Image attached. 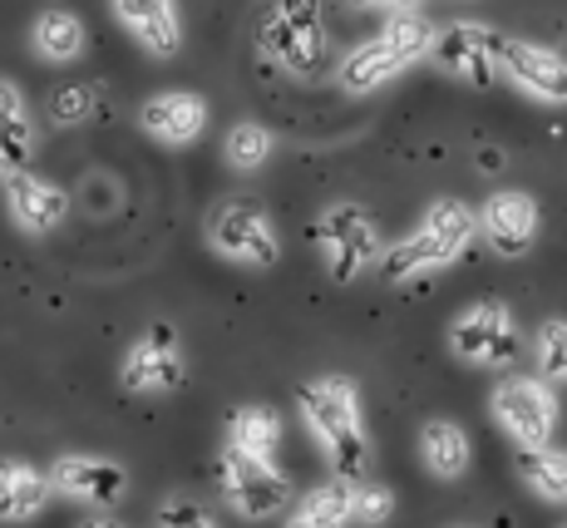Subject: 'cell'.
Here are the masks:
<instances>
[{
  "mask_svg": "<svg viewBox=\"0 0 567 528\" xmlns=\"http://www.w3.org/2000/svg\"><path fill=\"white\" fill-rule=\"evenodd\" d=\"M420 459L434 479H460L474 459V445H468L464 425L454 420H424L420 430Z\"/></svg>",
  "mask_w": 567,
  "mask_h": 528,
  "instance_id": "20",
  "label": "cell"
},
{
  "mask_svg": "<svg viewBox=\"0 0 567 528\" xmlns=\"http://www.w3.org/2000/svg\"><path fill=\"white\" fill-rule=\"evenodd\" d=\"M538 370L548 385H567V322H548L538 332Z\"/></svg>",
  "mask_w": 567,
  "mask_h": 528,
  "instance_id": "27",
  "label": "cell"
},
{
  "mask_svg": "<svg viewBox=\"0 0 567 528\" xmlns=\"http://www.w3.org/2000/svg\"><path fill=\"white\" fill-rule=\"evenodd\" d=\"M223 153H227V163H233L237 173H252V169H261V163L271 159V129L252 124V119H243V124H237L233 134H227Z\"/></svg>",
  "mask_w": 567,
  "mask_h": 528,
  "instance_id": "25",
  "label": "cell"
},
{
  "mask_svg": "<svg viewBox=\"0 0 567 528\" xmlns=\"http://www.w3.org/2000/svg\"><path fill=\"white\" fill-rule=\"evenodd\" d=\"M217 479H223L227 504H233L243 519H271V514L287 509V499H291L287 475H281V469L271 465L267 455H252V449L233 445V439L223 445V459H217Z\"/></svg>",
  "mask_w": 567,
  "mask_h": 528,
  "instance_id": "6",
  "label": "cell"
},
{
  "mask_svg": "<svg viewBox=\"0 0 567 528\" xmlns=\"http://www.w3.org/2000/svg\"><path fill=\"white\" fill-rule=\"evenodd\" d=\"M346 524H351V479L336 475L331 484L311 489L307 499L297 504L287 528H346Z\"/></svg>",
  "mask_w": 567,
  "mask_h": 528,
  "instance_id": "23",
  "label": "cell"
},
{
  "mask_svg": "<svg viewBox=\"0 0 567 528\" xmlns=\"http://www.w3.org/2000/svg\"><path fill=\"white\" fill-rule=\"evenodd\" d=\"M514 469H518V479L528 484L533 494H538V499L567 504V455H563V449H548V445H518Z\"/></svg>",
  "mask_w": 567,
  "mask_h": 528,
  "instance_id": "22",
  "label": "cell"
},
{
  "mask_svg": "<svg viewBox=\"0 0 567 528\" xmlns=\"http://www.w3.org/2000/svg\"><path fill=\"white\" fill-rule=\"evenodd\" d=\"M0 179H6V163H0Z\"/></svg>",
  "mask_w": 567,
  "mask_h": 528,
  "instance_id": "32",
  "label": "cell"
},
{
  "mask_svg": "<svg viewBox=\"0 0 567 528\" xmlns=\"http://www.w3.org/2000/svg\"><path fill=\"white\" fill-rule=\"evenodd\" d=\"M6 207H10V223L20 227L25 237H50L54 227L70 217V193L60 183L40 179L30 169H10L6 179Z\"/></svg>",
  "mask_w": 567,
  "mask_h": 528,
  "instance_id": "11",
  "label": "cell"
},
{
  "mask_svg": "<svg viewBox=\"0 0 567 528\" xmlns=\"http://www.w3.org/2000/svg\"><path fill=\"white\" fill-rule=\"evenodd\" d=\"M138 129H144L148 139H158V144L183 149V144H193V139H203L207 99L193 94V90H163L154 99H144V109H138Z\"/></svg>",
  "mask_w": 567,
  "mask_h": 528,
  "instance_id": "15",
  "label": "cell"
},
{
  "mask_svg": "<svg viewBox=\"0 0 567 528\" xmlns=\"http://www.w3.org/2000/svg\"><path fill=\"white\" fill-rule=\"evenodd\" d=\"M395 514V494L375 479H351V524H365V528H380L390 524Z\"/></svg>",
  "mask_w": 567,
  "mask_h": 528,
  "instance_id": "26",
  "label": "cell"
},
{
  "mask_svg": "<svg viewBox=\"0 0 567 528\" xmlns=\"http://www.w3.org/2000/svg\"><path fill=\"white\" fill-rule=\"evenodd\" d=\"M474 233H478L474 207H464L460 197H440V203L424 213V223L414 227L400 247H390L385 257H380V272H385L390 282H405L414 272L450 267L468 242H474Z\"/></svg>",
  "mask_w": 567,
  "mask_h": 528,
  "instance_id": "3",
  "label": "cell"
},
{
  "mask_svg": "<svg viewBox=\"0 0 567 528\" xmlns=\"http://www.w3.org/2000/svg\"><path fill=\"white\" fill-rule=\"evenodd\" d=\"M478 227H484L488 247L498 257H523L533 247V237H538V203L518 189H504L478 207Z\"/></svg>",
  "mask_w": 567,
  "mask_h": 528,
  "instance_id": "16",
  "label": "cell"
},
{
  "mask_svg": "<svg viewBox=\"0 0 567 528\" xmlns=\"http://www.w3.org/2000/svg\"><path fill=\"white\" fill-rule=\"evenodd\" d=\"M316 242H321V252H326V267H331L336 287L361 282L380 262V227H375V217L355 203L326 207L321 223H316Z\"/></svg>",
  "mask_w": 567,
  "mask_h": 528,
  "instance_id": "5",
  "label": "cell"
},
{
  "mask_svg": "<svg viewBox=\"0 0 567 528\" xmlns=\"http://www.w3.org/2000/svg\"><path fill=\"white\" fill-rule=\"evenodd\" d=\"M94 114V84H60L50 90V119L54 124H84Z\"/></svg>",
  "mask_w": 567,
  "mask_h": 528,
  "instance_id": "28",
  "label": "cell"
},
{
  "mask_svg": "<svg viewBox=\"0 0 567 528\" xmlns=\"http://www.w3.org/2000/svg\"><path fill=\"white\" fill-rule=\"evenodd\" d=\"M494 64L528 99H543V104H567V54L548 50V45H533V40L498 35Z\"/></svg>",
  "mask_w": 567,
  "mask_h": 528,
  "instance_id": "10",
  "label": "cell"
},
{
  "mask_svg": "<svg viewBox=\"0 0 567 528\" xmlns=\"http://www.w3.org/2000/svg\"><path fill=\"white\" fill-rule=\"evenodd\" d=\"M233 445L271 459L281 445V415L271 410V405H243V410L233 415Z\"/></svg>",
  "mask_w": 567,
  "mask_h": 528,
  "instance_id": "24",
  "label": "cell"
},
{
  "mask_svg": "<svg viewBox=\"0 0 567 528\" xmlns=\"http://www.w3.org/2000/svg\"><path fill=\"white\" fill-rule=\"evenodd\" d=\"M494 45L498 35L488 26H474V20H464V26H450L444 35H434L430 45V60L440 64L444 74H454V80L474 84V90H484L488 80H494Z\"/></svg>",
  "mask_w": 567,
  "mask_h": 528,
  "instance_id": "14",
  "label": "cell"
},
{
  "mask_svg": "<svg viewBox=\"0 0 567 528\" xmlns=\"http://www.w3.org/2000/svg\"><path fill=\"white\" fill-rule=\"evenodd\" d=\"M355 10H370V6H395V10H405V6H420V0H351Z\"/></svg>",
  "mask_w": 567,
  "mask_h": 528,
  "instance_id": "30",
  "label": "cell"
},
{
  "mask_svg": "<svg viewBox=\"0 0 567 528\" xmlns=\"http://www.w3.org/2000/svg\"><path fill=\"white\" fill-rule=\"evenodd\" d=\"M114 16L144 54H154V60H173L178 54L183 45L178 0H114Z\"/></svg>",
  "mask_w": 567,
  "mask_h": 528,
  "instance_id": "17",
  "label": "cell"
},
{
  "mask_svg": "<svg viewBox=\"0 0 567 528\" xmlns=\"http://www.w3.org/2000/svg\"><path fill=\"white\" fill-rule=\"evenodd\" d=\"M563 528H567V524H563Z\"/></svg>",
  "mask_w": 567,
  "mask_h": 528,
  "instance_id": "33",
  "label": "cell"
},
{
  "mask_svg": "<svg viewBox=\"0 0 567 528\" xmlns=\"http://www.w3.org/2000/svg\"><path fill=\"white\" fill-rule=\"evenodd\" d=\"M434 45V26L414 10H400L380 26L375 40H365L361 50H351L341 60V90L346 94H370L380 84H390L400 70H410L420 54H430Z\"/></svg>",
  "mask_w": 567,
  "mask_h": 528,
  "instance_id": "2",
  "label": "cell"
},
{
  "mask_svg": "<svg viewBox=\"0 0 567 528\" xmlns=\"http://www.w3.org/2000/svg\"><path fill=\"white\" fill-rule=\"evenodd\" d=\"M50 489L64 499L94 504V509H114L128 494V469L104 455H60L50 465Z\"/></svg>",
  "mask_w": 567,
  "mask_h": 528,
  "instance_id": "12",
  "label": "cell"
},
{
  "mask_svg": "<svg viewBox=\"0 0 567 528\" xmlns=\"http://www.w3.org/2000/svg\"><path fill=\"white\" fill-rule=\"evenodd\" d=\"M50 475L25 459H0V524H30L50 504Z\"/></svg>",
  "mask_w": 567,
  "mask_h": 528,
  "instance_id": "18",
  "label": "cell"
},
{
  "mask_svg": "<svg viewBox=\"0 0 567 528\" xmlns=\"http://www.w3.org/2000/svg\"><path fill=\"white\" fill-rule=\"evenodd\" d=\"M450 346L468 366H508L518 356V326L508 316V306L478 302L450 326Z\"/></svg>",
  "mask_w": 567,
  "mask_h": 528,
  "instance_id": "9",
  "label": "cell"
},
{
  "mask_svg": "<svg viewBox=\"0 0 567 528\" xmlns=\"http://www.w3.org/2000/svg\"><path fill=\"white\" fill-rule=\"evenodd\" d=\"M257 40L271 60L297 80H316L326 64V16L321 0H271L257 26Z\"/></svg>",
  "mask_w": 567,
  "mask_h": 528,
  "instance_id": "4",
  "label": "cell"
},
{
  "mask_svg": "<svg viewBox=\"0 0 567 528\" xmlns=\"http://www.w3.org/2000/svg\"><path fill=\"white\" fill-rule=\"evenodd\" d=\"M84 20L74 10H40L35 26H30V45H35L40 60L50 64H70L84 54Z\"/></svg>",
  "mask_w": 567,
  "mask_h": 528,
  "instance_id": "21",
  "label": "cell"
},
{
  "mask_svg": "<svg viewBox=\"0 0 567 528\" xmlns=\"http://www.w3.org/2000/svg\"><path fill=\"white\" fill-rule=\"evenodd\" d=\"M35 159V124H30V104L16 84L0 74V163L10 169H30Z\"/></svg>",
  "mask_w": 567,
  "mask_h": 528,
  "instance_id": "19",
  "label": "cell"
},
{
  "mask_svg": "<svg viewBox=\"0 0 567 528\" xmlns=\"http://www.w3.org/2000/svg\"><path fill=\"white\" fill-rule=\"evenodd\" d=\"M80 528H124V524H114V519H84Z\"/></svg>",
  "mask_w": 567,
  "mask_h": 528,
  "instance_id": "31",
  "label": "cell"
},
{
  "mask_svg": "<svg viewBox=\"0 0 567 528\" xmlns=\"http://www.w3.org/2000/svg\"><path fill=\"white\" fill-rule=\"evenodd\" d=\"M158 524L163 528H217L213 519H207V509H198L193 499H168L158 509Z\"/></svg>",
  "mask_w": 567,
  "mask_h": 528,
  "instance_id": "29",
  "label": "cell"
},
{
  "mask_svg": "<svg viewBox=\"0 0 567 528\" xmlns=\"http://www.w3.org/2000/svg\"><path fill=\"white\" fill-rule=\"evenodd\" d=\"M207 242L213 252H223L227 262H243V267H271L281 257V237L277 223L267 217V207L233 197V203H217L207 217Z\"/></svg>",
  "mask_w": 567,
  "mask_h": 528,
  "instance_id": "7",
  "label": "cell"
},
{
  "mask_svg": "<svg viewBox=\"0 0 567 528\" xmlns=\"http://www.w3.org/2000/svg\"><path fill=\"white\" fill-rule=\"evenodd\" d=\"M297 405L307 415L311 435L321 439V449L331 455L341 479H365L370 469V439H365V410L361 390L346 376H321L297 385Z\"/></svg>",
  "mask_w": 567,
  "mask_h": 528,
  "instance_id": "1",
  "label": "cell"
},
{
  "mask_svg": "<svg viewBox=\"0 0 567 528\" xmlns=\"http://www.w3.org/2000/svg\"><path fill=\"white\" fill-rule=\"evenodd\" d=\"M494 415L514 445H548L558 430V395L548 390V380L514 376L494 390Z\"/></svg>",
  "mask_w": 567,
  "mask_h": 528,
  "instance_id": "8",
  "label": "cell"
},
{
  "mask_svg": "<svg viewBox=\"0 0 567 528\" xmlns=\"http://www.w3.org/2000/svg\"><path fill=\"white\" fill-rule=\"evenodd\" d=\"M118 380H124V390H134V395L178 390V385H183V356H178V336H173L168 322H154L144 341H134V346H128Z\"/></svg>",
  "mask_w": 567,
  "mask_h": 528,
  "instance_id": "13",
  "label": "cell"
}]
</instances>
